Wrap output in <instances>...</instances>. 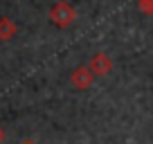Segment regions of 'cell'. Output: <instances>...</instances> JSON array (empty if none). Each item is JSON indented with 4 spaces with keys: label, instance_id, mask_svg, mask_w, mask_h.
<instances>
[{
    "label": "cell",
    "instance_id": "3957f363",
    "mask_svg": "<svg viewBox=\"0 0 153 144\" xmlns=\"http://www.w3.org/2000/svg\"><path fill=\"white\" fill-rule=\"evenodd\" d=\"M92 70V74H108L110 70H113V61H110V56L108 54H104V52H97L95 56H92V61H90V65H88Z\"/></svg>",
    "mask_w": 153,
    "mask_h": 144
},
{
    "label": "cell",
    "instance_id": "5b68a950",
    "mask_svg": "<svg viewBox=\"0 0 153 144\" xmlns=\"http://www.w3.org/2000/svg\"><path fill=\"white\" fill-rule=\"evenodd\" d=\"M5 142V128H2V126H0V144Z\"/></svg>",
    "mask_w": 153,
    "mask_h": 144
},
{
    "label": "cell",
    "instance_id": "277c9868",
    "mask_svg": "<svg viewBox=\"0 0 153 144\" xmlns=\"http://www.w3.org/2000/svg\"><path fill=\"white\" fill-rule=\"evenodd\" d=\"M16 32H18L16 23L11 18H7V16H2L0 18V41H11L16 36Z\"/></svg>",
    "mask_w": 153,
    "mask_h": 144
},
{
    "label": "cell",
    "instance_id": "8992f818",
    "mask_svg": "<svg viewBox=\"0 0 153 144\" xmlns=\"http://www.w3.org/2000/svg\"><path fill=\"white\" fill-rule=\"evenodd\" d=\"M25 144H34V142H25Z\"/></svg>",
    "mask_w": 153,
    "mask_h": 144
},
{
    "label": "cell",
    "instance_id": "6da1fadb",
    "mask_svg": "<svg viewBox=\"0 0 153 144\" xmlns=\"http://www.w3.org/2000/svg\"><path fill=\"white\" fill-rule=\"evenodd\" d=\"M74 18H76L74 7H72L70 2H65V0L54 2V7L50 9V20H52L56 27H68V25L74 23Z\"/></svg>",
    "mask_w": 153,
    "mask_h": 144
},
{
    "label": "cell",
    "instance_id": "7a4b0ae2",
    "mask_svg": "<svg viewBox=\"0 0 153 144\" xmlns=\"http://www.w3.org/2000/svg\"><path fill=\"white\" fill-rule=\"evenodd\" d=\"M70 81H72V86H74V88H79V90H86V88L90 86L92 81H95V74H92L90 68L81 65V68H76V70L70 74Z\"/></svg>",
    "mask_w": 153,
    "mask_h": 144
}]
</instances>
